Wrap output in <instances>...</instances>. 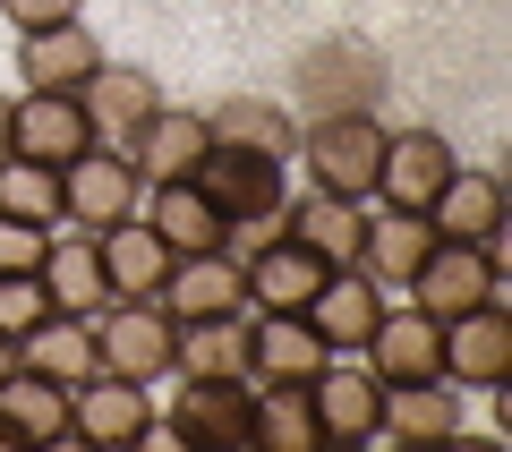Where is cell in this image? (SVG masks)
Here are the masks:
<instances>
[{
    "label": "cell",
    "instance_id": "1",
    "mask_svg": "<svg viewBox=\"0 0 512 452\" xmlns=\"http://www.w3.org/2000/svg\"><path fill=\"white\" fill-rule=\"evenodd\" d=\"M128 214H146V180L120 145H86L77 163H60V222L69 231H111Z\"/></svg>",
    "mask_w": 512,
    "mask_h": 452
},
{
    "label": "cell",
    "instance_id": "2",
    "mask_svg": "<svg viewBox=\"0 0 512 452\" xmlns=\"http://www.w3.org/2000/svg\"><path fill=\"white\" fill-rule=\"evenodd\" d=\"M163 427V410H154V384L137 376H86L69 393V444H94V452H128V444H146V435Z\"/></svg>",
    "mask_w": 512,
    "mask_h": 452
},
{
    "label": "cell",
    "instance_id": "3",
    "mask_svg": "<svg viewBox=\"0 0 512 452\" xmlns=\"http://www.w3.org/2000/svg\"><path fill=\"white\" fill-rule=\"evenodd\" d=\"M495 290H504V239H436L427 265L410 273V308L461 316L478 299H495Z\"/></svg>",
    "mask_w": 512,
    "mask_h": 452
},
{
    "label": "cell",
    "instance_id": "4",
    "mask_svg": "<svg viewBox=\"0 0 512 452\" xmlns=\"http://www.w3.org/2000/svg\"><path fill=\"white\" fill-rule=\"evenodd\" d=\"M197 188L214 197L222 222H274L282 197H291V163H282V154H256V145H222V137H214Z\"/></svg>",
    "mask_w": 512,
    "mask_h": 452
},
{
    "label": "cell",
    "instance_id": "5",
    "mask_svg": "<svg viewBox=\"0 0 512 452\" xmlns=\"http://www.w3.org/2000/svg\"><path fill=\"white\" fill-rule=\"evenodd\" d=\"M171 308L163 299H103L94 308V350H103L111 376H137V384H163L171 376Z\"/></svg>",
    "mask_w": 512,
    "mask_h": 452
},
{
    "label": "cell",
    "instance_id": "6",
    "mask_svg": "<svg viewBox=\"0 0 512 452\" xmlns=\"http://www.w3.org/2000/svg\"><path fill=\"white\" fill-rule=\"evenodd\" d=\"M461 171V154L444 145V128H384V154H376V188L367 197L376 205H410V214H427L436 205V188Z\"/></svg>",
    "mask_w": 512,
    "mask_h": 452
},
{
    "label": "cell",
    "instance_id": "7",
    "mask_svg": "<svg viewBox=\"0 0 512 452\" xmlns=\"http://www.w3.org/2000/svg\"><path fill=\"white\" fill-rule=\"evenodd\" d=\"M384 308H393V299H384L376 273H359V265H325V282L308 290V308H299V316L316 325V342H325L333 359H359Z\"/></svg>",
    "mask_w": 512,
    "mask_h": 452
},
{
    "label": "cell",
    "instance_id": "8",
    "mask_svg": "<svg viewBox=\"0 0 512 452\" xmlns=\"http://www.w3.org/2000/svg\"><path fill=\"white\" fill-rule=\"evenodd\" d=\"M308 180L316 188H342V197H367L376 188V154H384V128L376 111H325V120H308Z\"/></svg>",
    "mask_w": 512,
    "mask_h": 452
},
{
    "label": "cell",
    "instance_id": "9",
    "mask_svg": "<svg viewBox=\"0 0 512 452\" xmlns=\"http://www.w3.org/2000/svg\"><path fill=\"white\" fill-rule=\"evenodd\" d=\"M444 376H453L461 393H495V384L512 376V308H504V290L478 299V308H461V316H444Z\"/></svg>",
    "mask_w": 512,
    "mask_h": 452
},
{
    "label": "cell",
    "instance_id": "10",
    "mask_svg": "<svg viewBox=\"0 0 512 452\" xmlns=\"http://www.w3.org/2000/svg\"><path fill=\"white\" fill-rule=\"evenodd\" d=\"M282 239H299L308 256L325 265H359V239H367V197H342V188H291L282 197Z\"/></svg>",
    "mask_w": 512,
    "mask_h": 452
},
{
    "label": "cell",
    "instance_id": "11",
    "mask_svg": "<svg viewBox=\"0 0 512 452\" xmlns=\"http://www.w3.org/2000/svg\"><path fill=\"white\" fill-rule=\"evenodd\" d=\"M77 103H86V120H94V145H137V128L163 111V86H154L146 69H128V60H103V69L77 86Z\"/></svg>",
    "mask_w": 512,
    "mask_h": 452
},
{
    "label": "cell",
    "instance_id": "12",
    "mask_svg": "<svg viewBox=\"0 0 512 452\" xmlns=\"http://www.w3.org/2000/svg\"><path fill=\"white\" fill-rule=\"evenodd\" d=\"M359 359H367V376H376V384L444 376V316H427V308H384Z\"/></svg>",
    "mask_w": 512,
    "mask_h": 452
},
{
    "label": "cell",
    "instance_id": "13",
    "mask_svg": "<svg viewBox=\"0 0 512 452\" xmlns=\"http://www.w3.org/2000/svg\"><path fill=\"white\" fill-rule=\"evenodd\" d=\"M94 145V120L77 94H18V111H9V154H26V163H77Z\"/></svg>",
    "mask_w": 512,
    "mask_h": 452
},
{
    "label": "cell",
    "instance_id": "14",
    "mask_svg": "<svg viewBox=\"0 0 512 452\" xmlns=\"http://www.w3.org/2000/svg\"><path fill=\"white\" fill-rule=\"evenodd\" d=\"M205 154H214V120H205V111H171V103L137 128V145H128V163H137V180H146V188L197 180Z\"/></svg>",
    "mask_w": 512,
    "mask_h": 452
},
{
    "label": "cell",
    "instance_id": "15",
    "mask_svg": "<svg viewBox=\"0 0 512 452\" xmlns=\"http://www.w3.org/2000/svg\"><path fill=\"white\" fill-rule=\"evenodd\" d=\"M333 350L316 342L308 316H248V384H316Z\"/></svg>",
    "mask_w": 512,
    "mask_h": 452
},
{
    "label": "cell",
    "instance_id": "16",
    "mask_svg": "<svg viewBox=\"0 0 512 452\" xmlns=\"http://www.w3.org/2000/svg\"><path fill=\"white\" fill-rule=\"evenodd\" d=\"M18 367L26 376H52V384H86V376H103V350H94V316H60V308H43L35 325L18 333Z\"/></svg>",
    "mask_w": 512,
    "mask_h": 452
},
{
    "label": "cell",
    "instance_id": "17",
    "mask_svg": "<svg viewBox=\"0 0 512 452\" xmlns=\"http://www.w3.org/2000/svg\"><path fill=\"white\" fill-rule=\"evenodd\" d=\"M0 444H9V452L69 444V384L9 367V376H0Z\"/></svg>",
    "mask_w": 512,
    "mask_h": 452
},
{
    "label": "cell",
    "instance_id": "18",
    "mask_svg": "<svg viewBox=\"0 0 512 452\" xmlns=\"http://www.w3.org/2000/svg\"><path fill=\"white\" fill-rule=\"evenodd\" d=\"M163 308H171V325H188V316H239V308H248V273H239V256L231 248L171 256Z\"/></svg>",
    "mask_w": 512,
    "mask_h": 452
},
{
    "label": "cell",
    "instance_id": "19",
    "mask_svg": "<svg viewBox=\"0 0 512 452\" xmlns=\"http://www.w3.org/2000/svg\"><path fill=\"white\" fill-rule=\"evenodd\" d=\"M171 376L188 384H248V308L239 316H188L171 333Z\"/></svg>",
    "mask_w": 512,
    "mask_h": 452
},
{
    "label": "cell",
    "instance_id": "20",
    "mask_svg": "<svg viewBox=\"0 0 512 452\" xmlns=\"http://www.w3.org/2000/svg\"><path fill=\"white\" fill-rule=\"evenodd\" d=\"M35 282H43V299H52L60 316H94V308L111 299V282H103V239H94V231H52V239H43Z\"/></svg>",
    "mask_w": 512,
    "mask_h": 452
},
{
    "label": "cell",
    "instance_id": "21",
    "mask_svg": "<svg viewBox=\"0 0 512 452\" xmlns=\"http://www.w3.org/2000/svg\"><path fill=\"white\" fill-rule=\"evenodd\" d=\"M239 273H248V316H299L325 282V256H308L299 239H265L256 256H239Z\"/></svg>",
    "mask_w": 512,
    "mask_h": 452
},
{
    "label": "cell",
    "instance_id": "22",
    "mask_svg": "<svg viewBox=\"0 0 512 452\" xmlns=\"http://www.w3.org/2000/svg\"><path fill=\"white\" fill-rule=\"evenodd\" d=\"M103 69V43L77 26H43V35H18V86L26 94H77L86 77Z\"/></svg>",
    "mask_w": 512,
    "mask_h": 452
},
{
    "label": "cell",
    "instance_id": "23",
    "mask_svg": "<svg viewBox=\"0 0 512 452\" xmlns=\"http://www.w3.org/2000/svg\"><path fill=\"white\" fill-rule=\"evenodd\" d=\"M393 444H453L461 435V384L453 376H410V384H384V427Z\"/></svg>",
    "mask_w": 512,
    "mask_h": 452
},
{
    "label": "cell",
    "instance_id": "24",
    "mask_svg": "<svg viewBox=\"0 0 512 452\" xmlns=\"http://www.w3.org/2000/svg\"><path fill=\"white\" fill-rule=\"evenodd\" d=\"M427 248H436V222L427 214L376 205V214H367V239H359V273H376L384 290H410V273L427 265Z\"/></svg>",
    "mask_w": 512,
    "mask_h": 452
},
{
    "label": "cell",
    "instance_id": "25",
    "mask_svg": "<svg viewBox=\"0 0 512 452\" xmlns=\"http://www.w3.org/2000/svg\"><path fill=\"white\" fill-rule=\"evenodd\" d=\"M146 222H154V239H163L171 256L231 248V222L214 214V197H205L197 180H163V188H146Z\"/></svg>",
    "mask_w": 512,
    "mask_h": 452
},
{
    "label": "cell",
    "instance_id": "26",
    "mask_svg": "<svg viewBox=\"0 0 512 452\" xmlns=\"http://www.w3.org/2000/svg\"><path fill=\"white\" fill-rule=\"evenodd\" d=\"M94 239H103V282H111V299H163V282H171V248L154 239L146 214L111 222V231H94Z\"/></svg>",
    "mask_w": 512,
    "mask_h": 452
},
{
    "label": "cell",
    "instance_id": "27",
    "mask_svg": "<svg viewBox=\"0 0 512 452\" xmlns=\"http://www.w3.org/2000/svg\"><path fill=\"white\" fill-rule=\"evenodd\" d=\"M308 401H316L325 444H367V435L384 427V384L367 376V367H325V376L308 384Z\"/></svg>",
    "mask_w": 512,
    "mask_h": 452
},
{
    "label": "cell",
    "instance_id": "28",
    "mask_svg": "<svg viewBox=\"0 0 512 452\" xmlns=\"http://www.w3.org/2000/svg\"><path fill=\"white\" fill-rule=\"evenodd\" d=\"M248 401H256V384H188L180 376L163 427L180 435V444H239V435H248Z\"/></svg>",
    "mask_w": 512,
    "mask_h": 452
},
{
    "label": "cell",
    "instance_id": "29",
    "mask_svg": "<svg viewBox=\"0 0 512 452\" xmlns=\"http://www.w3.org/2000/svg\"><path fill=\"white\" fill-rule=\"evenodd\" d=\"M427 222H436V239H504V188H495V171H470V163H461L453 180L436 188Z\"/></svg>",
    "mask_w": 512,
    "mask_h": 452
},
{
    "label": "cell",
    "instance_id": "30",
    "mask_svg": "<svg viewBox=\"0 0 512 452\" xmlns=\"http://www.w3.org/2000/svg\"><path fill=\"white\" fill-rule=\"evenodd\" d=\"M248 435H256V444H274V452H316V444H325V427H316L308 384H256Z\"/></svg>",
    "mask_w": 512,
    "mask_h": 452
},
{
    "label": "cell",
    "instance_id": "31",
    "mask_svg": "<svg viewBox=\"0 0 512 452\" xmlns=\"http://www.w3.org/2000/svg\"><path fill=\"white\" fill-rule=\"evenodd\" d=\"M205 120H214L222 145H256V154H282V163L299 154V128L282 120V103H265V94H239V103L205 111Z\"/></svg>",
    "mask_w": 512,
    "mask_h": 452
},
{
    "label": "cell",
    "instance_id": "32",
    "mask_svg": "<svg viewBox=\"0 0 512 452\" xmlns=\"http://www.w3.org/2000/svg\"><path fill=\"white\" fill-rule=\"evenodd\" d=\"M0 214L60 231V171L52 163H26V154H0Z\"/></svg>",
    "mask_w": 512,
    "mask_h": 452
},
{
    "label": "cell",
    "instance_id": "33",
    "mask_svg": "<svg viewBox=\"0 0 512 452\" xmlns=\"http://www.w3.org/2000/svg\"><path fill=\"white\" fill-rule=\"evenodd\" d=\"M43 308H52V299H43L35 273H0V333H26Z\"/></svg>",
    "mask_w": 512,
    "mask_h": 452
},
{
    "label": "cell",
    "instance_id": "34",
    "mask_svg": "<svg viewBox=\"0 0 512 452\" xmlns=\"http://www.w3.org/2000/svg\"><path fill=\"white\" fill-rule=\"evenodd\" d=\"M43 222H18V214H0V273H35L43 265Z\"/></svg>",
    "mask_w": 512,
    "mask_h": 452
},
{
    "label": "cell",
    "instance_id": "35",
    "mask_svg": "<svg viewBox=\"0 0 512 452\" xmlns=\"http://www.w3.org/2000/svg\"><path fill=\"white\" fill-rule=\"evenodd\" d=\"M0 18L18 26V35H43V26H77L86 0H0Z\"/></svg>",
    "mask_w": 512,
    "mask_h": 452
},
{
    "label": "cell",
    "instance_id": "36",
    "mask_svg": "<svg viewBox=\"0 0 512 452\" xmlns=\"http://www.w3.org/2000/svg\"><path fill=\"white\" fill-rule=\"evenodd\" d=\"M9 367H18V333H0V376H9Z\"/></svg>",
    "mask_w": 512,
    "mask_h": 452
},
{
    "label": "cell",
    "instance_id": "37",
    "mask_svg": "<svg viewBox=\"0 0 512 452\" xmlns=\"http://www.w3.org/2000/svg\"><path fill=\"white\" fill-rule=\"evenodd\" d=\"M9 111H18V94H0V154H9Z\"/></svg>",
    "mask_w": 512,
    "mask_h": 452
}]
</instances>
